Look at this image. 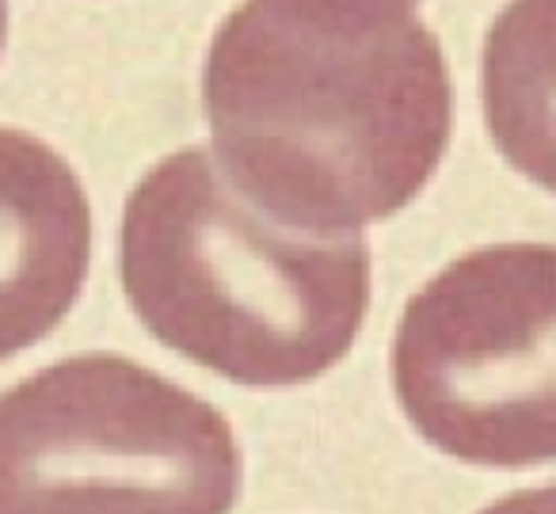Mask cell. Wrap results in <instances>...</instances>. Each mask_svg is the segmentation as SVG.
Segmentation results:
<instances>
[{"label":"cell","mask_w":556,"mask_h":514,"mask_svg":"<svg viewBox=\"0 0 556 514\" xmlns=\"http://www.w3.org/2000/svg\"><path fill=\"white\" fill-rule=\"evenodd\" d=\"M118 267L149 336L248 389L328 374L370 309L363 229L267 214L202 146L164 156L130 191Z\"/></svg>","instance_id":"obj_2"},{"label":"cell","mask_w":556,"mask_h":514,"mask_svg":"<svg viewBox=\"0 0 556 514\" xmlns=\"http://www.w3.org/2000/svg\"><path fill=\"white\" fill-rule=\"evenodd\" d=\"M92 210L47 141L0 126V362L47 339L85 290Z\"/></svg>","instance_id":"obj_5"},{"label":"cell","mask_w":556,"mask_h":514,"mask_svg":"<svg viewBox=\"0 0 556 514\" xmlns=\"http://www.w3.org/2000/svg\"><path fill=\"white\" fill-rule=\"evenodd\" d=\"M229 419L126 354H73L0 392V514H229Z\"/></svg>","instance_id":"obj_3"},{"label":"cell","mask_w":556,"mask_h":514,"mask_svg":"<svg viewBox=\"0 0 556 514\" xmlns=\"http://www.w3.org/2000/svg\"><path fill=\"white\" fill-rule=\"evenodd\" d=\"M480 103L503 161L556 195V0H510L495 16Z\"/></svg>","instance_id":"obj_6"},{"label":"cell","mask_w":556,"mask_h":514,"mask_svg":"<svg viewBox=\"0 0 556 514\" xmlns=\"http://www.w3.org/2000/svg\"><path fill=\"white\" fill-rule=\"evenodd\" d=\"M393 389L465 465L556 461V248L492 245L442 267L396 324Z\"/></svg>","instance_id":"obj_4"},{"label":"cell","mask_w":556,"mask_h":514,"mask_svg":"<svg viewBox=\"0 0 556 514\" xmlns=\"http://www.w3.org/2000/svg\"><path fill=\"white\" fill-rule=\"evenodd\" d=\"M217 164L267 214L351 233L442 164L454 80L416 0H244L202 70Z\"/></svg>","instance_id":"obj_1"},{"label":"cell","mask_w":556,"mask_h":514,"mask_svg":"<svg viewBox=\"0 0 556 514\" xmlns=\"http://www.w3.org/2000/svg\"><path fill=\"white\" fill-rule=\"evenodd\" d=\"M4 39H9V0H0V50H4Z\"/></svg>","instance_id":"obj_8"},{"label":"cell","mask_w":556,"mask_h":514,"mask_svg":"<svg viewBox=\"0 0 556 514\" xmlns=\"http://www.w3.org/2000/svg\"><path fill=\"white\" fill-rule=\"evenodd\" d=\"M480 514H556V484H541V488L503 496L500 503L484 506Z\"/></svg>","instance_id":"obj_7"}]
</instances>
